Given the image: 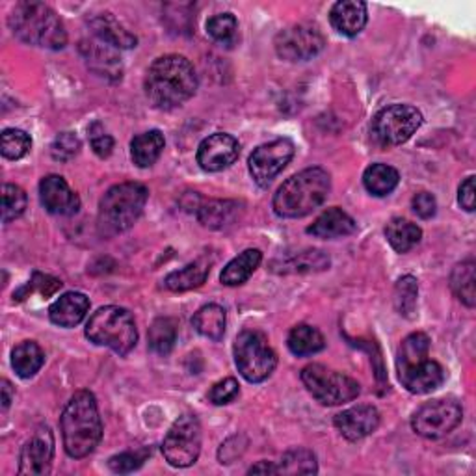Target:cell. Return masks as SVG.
<instances>
[{"mask_svg": "<svg viewBox=\"0 0 476 476\" xmlns=\"http://www.w3.org/2000/svg\"><path fill=\"white\" fill-rule=\"evenodd\" d=\"M143 90L155 108L171 110L194 97L198 90V73L185 56H160L151 63L145 75Z\"/></svg>", "mask_w": 476, "mask_h": 476, "instance_id": "cell-1", "label": "cell"}, {"mask_svg": "<svg viewBox=\"0 0 476 476\" xmlns=\"http://www.w3.org/2000/svg\"><path fill=\"white\" fill-rule=\"evenodd\" d=\"M65 452L83 460L90 456L102 437V423L99 417L97 400L90 391H79L71 396L60 417Z\"/></svg>", "mask_w": 476, "mask_h": 476, "instance_id": "cell-2", "label": "cell"}, {"mask_svg": "<svg viewBox=\"0 0 476 476\" xmlns=\"http://www.w3.org/2000/svg\"><path fill=\"white\" fill-rule=\"evenodd\" d=\"M332 192V177L322 168H307L287 179L274 196L279 218H304L316 210Z\"/></svg>", "mask_w": 476, "mask_h": 476, "instance_id": "cell-3", "label": "cell"}, {"mask_svg": "<svg viewBox=\"0 0 476 476\" xmlns=\"http://www.w3.org/2000/svg\"><path fill=\"white\" fill-rule=\"evenodd\" d=\"M430 339L426 334H412L402 341L396 355L398 380L413 394H428L445 382L442 364L428 359Z\"/></svg>", "mask_w": 476, "mask_h": 476, "instance_id": "cell-4", "label": "cell"}, {"mask_svg": "<svg viewBox=\"0 0 476 476\" xmlns=\"http://www.w3.org/2000/svg\"><path fill=\"white\" fill-rule=\"evenodd\" d=\"M14 35L28 45L60 51L67 45V32L58 14L44 3H19L8 19Z\"/></svg>", "mask_w": 476, "mask_h": 476, "instance_id": "cell-5", "label": "cell"}, {"mask_svg": "<svg viewBox=\"0 0 476 476\" xmlns=\"http://www.w3.org/2000/svg\"><path fill=\"white\" fill-rule=\"evenodd\" d=\"M148 198V189L140 185V182H121V185L110 189L99 203V235L104 238H112L129 231L141 216Z\"/></svg>", "mask_w": 476, "mask_h": 476, "instance_id": "cell-6", "label": "cell"}, {"mask_svg": "<svg viewBox=\"0 0 476 476\" xmlns=\"http://www.w3.org/2000/svg\"><path fill=\"white\" fill-rule=\"evenodd\" d=\"M86 337L97 345L127 355L138 343L134 316L118 306L101 307L86 324Z\"/></svg>", "mask_w": 476, "mask_h": 476, "instance_id": "cell-7", "label": "cell"}, {"mask_svg": "<svg viewBox=\"0 0 476 476\" xmlns=\"http://www.w3.org/2000/svg\"><path fill=\"white\" fill-rule=\"evenodd\" d=\"M238 373L249 384H261L272 376L277 367V355L268 345V337L257 329H246L233 346Z\"/></svg>", "mask_w": 476, "mask_h": 476, "instance_id": "cell-8", "label": "cell"}, {"mask_svg": "<svg viewBox=\"0 0 476 476\" xmlns=\"http://www.w3.org/2000/svg\"><path fill=\"white\" fill-rule=\"evenodd\" d=\"M302 382L311 396L320 402L322 406H341L359 396L361 385L334 369H327L325 364L313 363L302 371Z\"/></svg>", "mask_w": 476, "mask_h": 476, "instance_id": "cell-9", "label": "cell"}, {"mask_svg": "<svg viewBox=\"0 0 476 476\" xmlns=\"http://www.w3.org/2000/svg\"><path fill=\"white\" fill-rule=\"evenodd\" d=\"M423 125V114L410 104H391L374 116L371 136L380 148L406 143Z\"/></svg>", "mask_w": 476, "mask_h": 476, "instance_id": "cell-10", "label": "cell"}, {"mask_svg": "<svg viewBox=\"0 0 476 476\" xmlns=\"http://www.w3.org/2000/svg\"><path fill=\"white\" fill-rule=\"evenodd\" d=\"M201 452V424L192 413L180 415L168 430L162 454L171 467L185 469L198 461Z\"/></svg>", "mask_w": 476, "mask_h": 476, "instance_id": "cell-11", "label": "cell"}, {"mask_svg": "<svg viewBox=\"0 0 476 476\" xmlns=\"http://www.w3.org/2000/svg\"><path fill=\"white\" fill-rule=\"evenodd\" d=\"M325 45L324 34L313 23H296L276 35V53L287 62H307L322 53Z\"/></svg>", "mask_w": 476, "mask_h": 476, "instance_id": "cell-12", "label": "cell"}, {"mask_svg": "<svg viewBox=\"0 0 476 476\" xmlns=\"http://www.w3.org/2000/svg\"><path fill=\"white\" fill-rule=\"evenodd\" d=\"M463 419V410L456 400L437 398L423 404L413 419L412 428L415 433L426 439H439L451 433Z\"/></svg>", "mask_w": 476, "mask_h": 476, "instance_id": "cell-13", "label": "cell"}, {"mask_svg": "<svg viewBox=\"0 0 476 476\" xmlns=\"http://www.w3.org/2000/svg\"><path fill=\"white\" fill-rule=\"evenodd\" d=\"M295 157V143L288 138H277L263 143L249 157V173L261 189H267L270 182L288 166Z\"/></svg>", "mask_w": 476, "mask_h": 476, "instance_id": "cell-14", "label": "cell"}, {"mask_svg": "<svg viewBox=\"0 0 476 476\" xmlns=\"http://www.w3.org/2000/svg\"><path fill=\"white\" fill-rule=\"evenodd\" d=\"M54 458V435L49 426H40L24 443L19 458V474L44 476L51 472Z\"/></svg>", "mask_w": 476, "mask_h": 476, "instance_id": "cell-15", "label": "cell"}, {"mask_svg": "<svg viewBox=\"0 0 476 476\" xmlns=\"http://www.w3.org/2000/svg\"><path fill=\"white\" fill-rule=\"evenodd\" d=\"M240 155V143L226 132H216L205 138L198 148V164L205 171H222L235 164Z\"/></svg>", "mask_w": 476, "mask_h": 476, "instance_id": "cell-16", "label": "cell"}, {"mask_svg": "<svg viewBox=\"0 0 476 476\" xmlns=\"http://www.w3.org/2000/svg\"><path fill=\"white\" fill-rule=\"evenodd\" d=\"M81 54L90 71L108 83H120L123 79V63L118 49L101 40H83Z\"/></svg>", "mask_w": 476, "mask_h": 476, "instance_id": "cell-17", "label": "cell"}, {"mask_svg": "<svg viewBox=\"0 0 476 476\" xmlns=\"http://www.w3.org/2000/svg\"><path fill=\"white\" fill-rule=\"evenodd\" d=\"M335 428L339 433L346 439V442H361V439L369 437L374 433L380 426V412L374 406L363 404V406H354L350 410L341 412L335 415L334 421Z\"/></svg>", "mask_w": 476, "mask_h": 476, "instance_id": "cell-18", "label": "cell"}, {"mask_svg": "<svg viewBox=\"0 0 476 476\" xmlns=\"http://www.w3.org/2000/svg\"><path fill=\"white\" fill-rule=\"evenodd\" d=\"M40 199L47 212L56 216H73L81 210V198L69 189L63 177L47 175L40 182Z\"/></svg>", "mask_w": 476, "mask_h": 476, "instance_id": "cell-19", "label": "cell"}, {"mask_svg": "<svg viewBox=\"0 0 476 476\" xmlns=\"http://www.w3.org/2000/svg\"><path fill=\"white\" fill-rule=\"evenodd\" d=\"M90 311V298L83 292H65L49 309V318L60 327L79 325Z\"/></svg>", "mask_w": 476, "mask_h": 476, "instance_id": "cell-20", "label": "cell"}, {"mask_svg": "<svg viewBox=\"0 0 476 476\" xmlns=\"http://www.w3.org/2000/svg\"><path fill=\"white\" fill-rule=\"evenodd\" d=\"M367 5L359 3V0H341L329 12V23L339 34L348 35V38L357 35L367 24Z\"/></svg>", "mask_w": 476, "mask_h": 476, "instance_id": "cell-21", "label": "cell"}, {"mask_svg": "<svg viewBox=\"0 0 476 476\" xmlns=\"http://www.w3.org/2000/svg\"><path fill=\"white\" fill-rule=\"evenodd\" d=\"M357 226L354 222V218L350 214H346L343 209H327L324 210L315 222L313 226L307 228V233L316 237V238H324V240H332V238H341V237H348L352 233H355Z\"/></svg>", "mask_w": 476, "mask_h": 476, "instance_id": "cell-22", "label": "cell"}, {"mask_svg": "<svg viewBox=\"0 0 476 476\" xmlns=\"http://www.w3.org/2000/svg\"><path fill=\"white\" fill-rule=\"evenodd\" d=\"M90 28L97 40L112 45L114 49L136 47V35L131 34L112 14H99L90 19Z\"/></svg>", "mask_w": 476, "mask_h": 476, "instance_id": "cell-23", "label": "cell"}, {"mask_svg": "<svg viewBox=\"0 0 476 476\" xmlns=\"http://www.w3.org/2000/svg\"><path fill=\"white\" fill-rule=\"evenodd\" d=\"M329 267V257L318 249H306L285 259L272 263V270L277 274H309L322 272Z\"/></svg>", "mask_w": 476, "mask_h": 476, "instance_id": "cell-24", "label": "cell"}, {"mask_svg": "<svg viewBox=\"0 0 476 476\" xmlns=\"http://www.w3.org/2000/svg\"><path fill=\"white\" fill-rule=\"evenodd\" d=\"M240 205L229 199H209L198 205L196 214L199 222L209 229H224L238 214Z\"/></svg>", "mask_w": 476, "mask_h": 476, "instance_id": "cell-25", "label": "cell"}, {"mask_svg": "<svg viewBox=\"0 0 476 476\" xmlns=\"http://www.w3.org/2000/svg\"><path fill=\"white\" fill-rule=\"evenodd\" d=\"M164 134L160 131H148L138 134L131 141V157L138 168H151L164 151Z\"/></svg>", "mask_w": 476, "mask_h": 476, "instance_id": "cell-26", "label": "cell"}, {"mask_svg": "<svg viewBox=\"0 0 476 476\" xmlns=\"http://www.w3.org/2000/svg\"><path fill=\"white\" fill-rule=\"evenodd\" d=\"M45 363V352L35 341H23L12 352V367L15 374L28 380L38 374Z\"/></svg>", "mask_w": 476, "mask_h": 476, "instance_id": "cell-27", "label": "cell"}, {"mask_svg": "<svg viewBox=\"0 0 476 476\" xmlns=\"http://www.w3.org/2000/svg\"><path fill=\"white\" fill-rule=\"evenodd\" d=\"M263 261V253L259 249H246L242 251L238 257L228 263V267L219 274V281L226 287H238L244 285L253 272L259 268Z\"/></svg>", "mask_w": 476, "mask_h": 476, "instance_id": "cell-28", "label": "cell"}, {"mask_svg": "<svg viewBox=\"0 0 476 476\" xmlns=\"http://www.w3.org/2000/svg\"><path fill=\"white\" fill-rule=\"evenodd\" d=\"M210 274V261L209 259H198L185 268L177 272H171L164 279V287L171 292H187L192 288L201 287Z\"/></svg>", "mask_w": 476, "mask_h": 476, "instance_id": "cell-29", "label": "cell"}, {"mask_svg": "<svg viewBox=\"0 0 476 476\" xmlns=\"http://www.w3.org/2000/svg\"><path fill=\"white\" fill-rule=\"evenodd\" d=\"M192 324L196 327V332L210 341H222L226 335V309L219 307L216 304L203 306L192 318Z\"/></svg>", "mask_w": 476, "mask_h": 476, "instance_id": "cell-30", "label": "cell"}, {"mask_svg": "<svg viewBox=\"0 0 476 476\" xmlns=\"http://www.w3.org/2000/svg\"><path fill=\"white\" fill-rule=\"evenodd\" d=\"M385 237L394 251L408 253L421 242L423 231L406 218H393L385 228Z\"/></svg>", "mask_w": 476, "mask_h": 476, "instance_id": "cell-31", "label": "cell"}, {"mask_svg": "<svg viewBox=\"0 0 476 476\" xmlns=\"http://www.w3.org/2000/svg\"><path fill=\"white\" fill-rule=\"evenodd\" d=\"M287 345L292 354L298 357H306V355H313L324 350L325 339L316 327L309 324H298L290 329Z\"/></svg>", "mask_w": 476, "mask_h": 476, "instance_id": "cell-32", "label": "cell"}, {"mask_svg": "<svg viewBox=\"0 0 476 476\" xmlns=\"http://www.w3.org/2000/svg\"><path fill=\"white\" fill-rule=\"evenodd\" d=\"M451 287L456 298L467 306L474 307L476 306V265L474 261H465L454 267L451 274Z\"/></svg>", "mask_w": 476, "mask_h": 476, "instance_id": "cell-33", "label": "cell"}, {"mask_svg": "<svg viewBox=\"0 0 476 476\" xmlns=\"http://www.w3.org/2000/svg\"><path fill=\"white\" fill-rule=\"evenodd\" d=\"M400 182V175L394 168L387 164H373L363 173V185L373 196H389Z\"/></svg>", "mask_w": 476, "mask_h": 476, "instance_id": "cell-34", "label": "cell"}, {"mask_svg": "<svg viewBox=\"0 0 476 476\" xmlns=\"http://www.w3.org/2000/svg\"><path fill=\"white\" fill-rule=\"evenodd\" d=\"M177 341V322L173 318H157L150 327V348L159 355H168Z\"/></svg>", "mask_w": 476, "mask_h": 476, "instance_id": "cell-35", "label": "cell"}, {"mask_svg": "<svg viewBox=\"0 0 476 476\" xmlns=\"http://www.w3.org/2000/svg\"><path fill=\"white\" fill-rule=\"evenodd\" d=\"M279 474H316L318 461L309 449H292L283 454L279 465Z\"/></svg>", "mask_w": 476, "mask_h": 476, "instance_id": "cell-36", "label": "cell"}, {"mask_svg": "<svg viewBox=\"0 0 476 476\" xmlns=\"http://www.w3.org/2000/svg\"><path fill=\"white\" fill-rule=\"evenodd\" d=\"M207 34L226 47H233L238 40V21L233 14H218L207 21Z\"/></svg>", "mask_w": 476, "mask_h": 476, "instance_id": "cell-37", "label": "cell"}, {"mask_svg": "<svg viewBox=\"0 0 476 476\" xmlns=\"http://www.w3.org/2000/svg\"><path fill=\"white\" fill-rule=\"evenodd\" d=\"M417 298H419L417 279L413 276L400 277L396 281V287H394V307H396V311L402 316L412 318L415 309H417Z\"/></svg>", "mask_w": 476, "mask_h": 476, "instance_id": "cell-38", "label": "cell"}, {"mask_svg": "<svg viewBox=\"0 0 476 476\" xmlns=\"http://www.w3.org/2000/svg\"><path fill=\"white\" fill-rule=\"evenodd\" d=\"M32 148L30 136L21 129H5L0 136V150H3L5 159L19 160L28 155Z\"/></svg>", "mask_w": 476, "mask_h": 476, "instance_id": "cell-39", "label": "cell"}, {"mask_svg": "<svg viewBox=\"0 0 476 476\" xmlns=\"http://www.w3.org/2000/svg\"><path fill=\"white\" fill-rule=\"evenodd\" d=\"M26 203L28 199L21 187L5 185L3 187V222L10 224L19 216H23V212L26 210Z\"/></svg>", "mask_w": 476, "mask_h": 476, "instance_id": "cell-40", "label": "cell"}, {"mask_svg": "<svg viewBox=\"0 0 476 476\" xmlns=\"http://www.w3.org/2000/svg\"><path fill=\"white\" fill-rule=\"evenodd\" d=\"M79 151H81V140L73 132L58 134L51 145L53 159L58 162H67L71 159H75Z\"/></svg>", "mask_w": 476, "mask_h": 476, "instance_id": "cell-41", "label": "cell"}, {"mask_svg": "<svg viewBox=\"0 0 476 476\" xmlns=\"http://www.w3.org/2000/svg\"><path fill=\"white\" fill-rule=\"evenodd\" d=\"M238 393H240L238 382L235 378H226L212 385V389L209 391V400L216 406H224V404H231V402L238 396Z\"/></svg>", "mask_w": 476, "mask_h": 476, "instance_id": "cell-42", "label": "cell"}, {"mask_svg": "<svg viewBox=\"0 0 476 476\" xmlns=\"http://www.w3.org/2000/svg\"><path fill=\"white\" fill-rule=\"evenodd\" d=\"M88 136H90L92 150H93V153H95L97 157L108 159L110 155H112L114 138L110 136L108 132H104V129H102L101 123H93V125L88 129Z\"/></svg>", "mask_w": 476, "mask_h": 476, "instance_id": "cell-43", "label": "cell"}, {"mask_svg": "<svg viewBox=\"0 0 476 476\" xmlns=\"http://www.w3.org/2000/svg\"><path fill=\"white\" fill-rule=\"evenodd\" d=\"M145 461V454H140V452H123V454H118V456H112L108 461L110 469H112L114 472H120V474H125V472H132L136 469H140Z\"/></svg>", "mask_w": 476, "mask_h": 476, "instance_id": "cell-44", "label": "cell"}, {"mask_svg": "<svg viewBox=\"0 0 476 476\" xmlns=\"http://www.w3.org/2000/svg\"><path fill=\"white\" fill-rule=\"evenodd\" d=\"M60 288H62V281H60V279H54V277H51V276H44V274H40V272H35V274L32 276V281L28 283V287H26L24 290H30V292H32V290H38L44 298H49V296H53L54 292L60 290Z\"/></svg>", "mask_w": 476, "mask_h": 476, "instance_id": "cell-45", "label": "cell"}, {"mask_svg": "<svg viewBox=\"0 0 476 476\" xmlns=\"http://www.w3.org/2000/svg\"><path fill=\"white\" fill-rule=\"evenodd\" d=\"M412 207L415 210V214L423 219H430L435 216L437 212V201L430 192H419L413 199H412Z\"/></svg>", "mask_w": 476, "mask_h": 476, "instance_id": "cell-46", "label": "cell"}, {"mask_svg": "<svg viewBox=\"0 0 476 476\" xmlns=\"http://www.w3.org/2000/svg\"><path fill=\"white\" fill-rule=\"evenodd\" d=\"M474 177H467L461 185H460V190H458V201L461 205L463 210L467 212H472L474 210Z\"/></svg>", "mask_w": 476, "mask_h": 476, "instance_id": "cell-47", "label": "cell"}, {"mask_svg": "<svg viewBox=\"0 0 476 476\" xmlns=\"http://www.w3.org/2000/svg\"><path fill=\"white\" fill-rule=\"evenodd\" d=\"M248 474H279L277 472V465L272 461H259L257 465L249 467Z\"/></svg>", "mask_w": 476, "mask_h": 476, "instance_id": "cell-48", "label": "cell"}, {"mask_svg": "<svg viewBox=\"0 0 476 476\" xmlns=\"http://www.w3.org/2000/svg\"><path fill=\"white\" fill-rule=\"evenodd\" d=\"M14 398V387L8 380H3V410H8Z\"/></svg>", "mask_w": 476, "mask_h": 476, "instance_id": "cell-49", "label": "cell"}]
</instances>
